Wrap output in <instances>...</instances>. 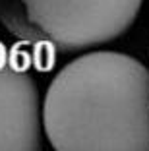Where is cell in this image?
Segmentation results:
<instances>
[{"label":"cell","instance_id":"cell-1","mask_svg":"<svg viewBox=\"0 0 149 151\" xmlns=\"http://www.w3.org/2000/svg\"><path fill=\"white\" fill-rule=\"evenodd\" d=\"M43 128L54 151H149V68L116 50L74 58L48 83Z\"/></svg>","mask_w":149,"mask_h":151},{"label":"cell","instance_id":"cell-2","mask_svg":"<svg viewBox=\"0 0 149 151\" xmlns=\"http://www.w3.org/2000/svg\"><path fill=\"white\" fill-rule=\"evenodd\" d=\"M35 45L58 52H78L120 37L136 22L141 2H23Z\"/></svg>","mask_w":149,"mask_h":151},{"label":"cell","instance_id":"cell-3","mask_svg":"<svg viewBox=\"0 0 149 151\" xmlns=\"http://www.w3.org/2000/svg\"><path fill=\"white\" fill-rule=\"evenodd\" d=\"M22 54L0 45V151H43V105Z\"/></svg>","mask_w":149,"mask_h":151}]
</instances>
